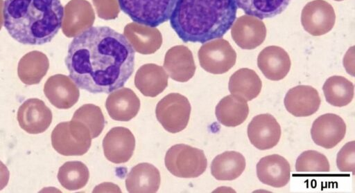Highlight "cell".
<instances>
[{"label":"cell","mask_w":355,"mask_h":193,"mask_svg":"<svg viewBox=\"0 0 355 193\" xmlns=\"http://www.w3.org/2000/svg\"><path fill=\"white\" fill-rule=\"evenodd\" d=\"M135 50L123 34L109 26H92L73 37L64 59L69 77L92 93L123 86L135 68Z\"/></svg>","instance_id":"cell-1"},{"label":"cell","mask_w":355,"mask_h":193,"mask_svg":"<svg viewBox=\"0 0 355 193\" xmlns=\"http://www.w3.org/2000/svg\"><path fill=\"white\" fill-rule=\"evenodd\" d=\"M235 0H178L170 24L184 43L222 38L236 17Z\"/></svg>","instance_id":"cell-2"},{"label":"cell","mask_w":355,"mask_h":193,"mask_svg":"<svg viewBox=\"0 0 355 193\" xmlns=\"http://www.w3.org/2000/svg\"><path fill=\"white\" fill-rule=\"evenodd\" d=\"M3 26L25 45L50 42L62 28L64 7L60 0H5Z\"/></svg>","instance_id":"cell-3"},{"label":"cell","mask_w":355,"mask_h":193,"mask_svg":"<svg viewBox=\"0 0 355 193\" xmlns=\"http://www.w3.org/2000/svg\"><path fill=\"white\" fill-rule=\"evenodd\" d=\"M178 0H117L121 11L132 21L156 28L171 18Z\"/></svg>","instance_id":"cell-4"},{"label":"cell","mask_w":355,"mask_h":193,"mask_svg":"<svg viewBox=\"0 0 355 193\" xmlns=\"http://www.w3.org/2000/svg\"><path fill=\"white\" fill-rule=\"evenodd\" d=\"M165 166L179 178H196L207 169V160L202 149L185 144H177L166 153Z\"/></svg>","instance_id":"cell-5"},{"label":"cell","mask_w":355,"mask_h":193,"mask_svg":"<svg viewBox=\"0 0 355 193\" xmlns=\"http://www.w3.org/2000/svg\"><path fill=\"white\" fill-rule=\"evenodd\" d=\"M88 127L83 122L73 120L60 123L52 134L53 146L64 156H82L92 144Z\"/></svg>","instance_id":"cell-6"},{"label":"cell","mask_w":355,"mask_h":193,"mask_svg":"<svg viewBox=\"0 0 355 193\" xmlns=\"http://www.w3.org/2000/svg\"><path fill=\"white\" fill-rule=\"evenodd\" d=\"M191 111V107L187 98L178 93H171L157 104L155 115L165 130L175 134L187 127Z\"/></svg>","instance_id":"cell-7"},{"label":"cell","mask_w":355,"mask_h":193,"mask_svg":"<svg viewBox=\"0 0 355 193\" xmlns=\"http://www.w3.org/2000/svg\"><path fill=\"white\" fill-rule=\"evenodd\" d=\"M198 57L205 71L223 74L234 66L236 53L228 41L218 38L203 44L199 50Z\"/></svg>","instance_id":"cell-8"},{"label":"cell","mask_w":355,"mask_h":193,"mask_svg":"<svg viewBox=\"0 0 355 193\" xmlns=\"http://www.w3.org/2000/svg\"><path fill=\"white\" fill-rule=\"evenodd\" d=\"M336 14L333 6L324 0L307 3L301 13L304 29L313 36L323 35L334 26Z\"/></svg>","instance_id":"cell-9"},{"label":"cell","mask_w":355,"mask_h":193,"mask_svg":"<svg viewBox=\"0 0 355 193\" xmlns=\"http://www.w3.org/2000/svg\"><path fill=\"white\" fill-rule=\"evenodd\" d=\"M17 118L20 127L30 134L44 132L53 119L51 110L38 98L26 100L19 107Z\"/></svg>","instance_id":"cell-10"},{"label":"cell","mask_w":355,"mask_h":193,"mask_svg":"<svg viewBox=\"0 0 355 193\" xmlns=\"http://www.w3.org/2000/svg\"><path fill=\"white\" fill-rule=\"evenodd\" d=\"M248 136L251 144L260 150L270 149L280 140L281 127L270 113L254 116L248 126Z\"/></svg>","instance_id":"cell-11"},{"label":"cell","mask_w":355,"mask_h":193,"mask_svg":"<svg viewBox=\"0 0 355 193\" xmlns=\"http://www.w3.org/2000/svg\"><path fill=\"white\" fill-rule=\"evenodd\" d=\"M346 124L343 119L334 113H324L313 122L311 135L313 142L325 149L336 147L345 137Z\"/></svg>","instance_id":"cell-12"},{"label":"cell","mask_w":355,"mask_h":193,"mask_svg":"<svg viewBox=\"0 0 355 193\" xmlns=\"http://www.w3.org/2000/svg\"><path fill=\"white\" fill-rule=\"evenodd\" d=\"M135 147V138L130 129L123 127L111 129L103 140L105 158L112 163L119 164L128 162Z\"/></svg>","instance_id":"cell-13"},{"label":"cell","mask_w":355,"mask_h":193,"mask_svg":"<svg viewBox=\"0 0 355 193\" xmlns=\"http://www.w3.org/2000/svg\"><path fill=\"white\" fill-rule=\"evenodd\" d=\"M231 36L241 48L252 50L259 46L266 37V28L261 19L241 15L231 27Z\"/></svg>","instance_id":"cell-14"},{"label":"cell","mask_w":355,"mask_h":193,"mask_svg":"<svg viewBox=\"0 0 355 193\" xmlns=\"http://www.w3.org/2000/svg\"><path fill=\"white\" fill-rule=\"evenodd\" d=\"M286 110L295 117L314 114L321 103L318 91L309 85H297L290 89L284 98Z\"/></svg>","instance_id":"cell-15"},{"label":"cell","mask_w":355,"mask_h":193,"mask_svg":"<svg viewBox=\"0 0 355 193\" xmlns=\"http://www.w3.org/2000/svg\"><path fill=\"white\" fill-rule=\"evenodd\" d=\"M44 93L54 107L61 109L72 107L80 96L76 84L69 77L62 75L51 77L44 85Z\"/></svg>","instance_id":"cell-16"},{"label":"cell","mask_w":355,"mask_h":193,"mask_svg":"<svg viewBox=\"0 0 355 193\" xmlns=\"http://www.w3.org/2000/svg\"><path fill=\"white\" fill-rule=\"evenodd\" d=\"M257 66L268 80L279 81L288 73L291 62L288 53L282 47L269 46L258 55Z\"/></svg>","instance_id":"cell-17"},{"label":"cell","mask_w":355,"mask_h":193,"mask_svg":"<svg viewBox=\"0 0 355 193\" xmlns=\"http://www.w3.org/2000/svg\"><path fill=\"white\" fill-rule=\"evenodd\" d=\"M257 175L263 184L282 187L290 181V164L285 158L279 154L268 155L257 163Z\"/></svg>","instance_id":"cell-18"},{"label":"cell","mask_w":355,"mask_h":193,"mask_svg":"<svg viewBox=\"0 0 355 193\" xmlns=\"http://www.w3.org/2000/svg\"><path fill=\"white\" fill-rule=\"evenodd\" d=\"M105 108L110 118L117 121H129L140 108V100L129 88L113 91L106 99Z\"/></svg>","instance_id":"cell-19"},{"label":"cell","mask_w":355,"mask_h":193,"mask_svg":"<svg viewBox=\"0 0 355 193\" xmlns=\"http://www.w3.org/2000/svg\"><path fill=\"white\" fill-rule=\"evenodd\" d=\"M160 173L157 167L148 163L134 166L127 175L125 187L131 193H154L160 185Z\"/></svg>","instance_id":"cell-20"},{"label":"cell","mask_w":355,"mask_h":193,"mask_svg":"<svg viewBox=\"0 0 355 193\" xmlns=\"http://www.w3.org/2000/svg\"><path fill=\"white\" fill-rule=\"evenodd\" d=\"M249 107L247 101L233 94L223 98L215 109L218 121L229 127L241 125L247 119Z\"/></svg>","instance_id":"cell-21"},{"label":"cell","mask_w":355,"mask_h":193,"mask_svg":"<svg viewBox=\"0 0 355 193\" xmlns=\"http://www.w3.org/2000/svg\"><path fill=\"white\" fill-rule=\"evenodd\" d=\"M245 165V159L241 153L226 151L213 159L210 166L211 173L216 180L233 181L242 174Z\"/></svg>","instance_id":"cell-22"},{"label":"cell","mask_w":355,"mask_h":193,"mask_svg":"<svg viewBox=\"0 0 355 193\" xmlns=\"http://www.w3.org/2000/svg\"><path fill=\"white\" fill-rule=\"evenodd\" d=\"M262 83L252 69L242 68L230 77L228 89L231 94L240 96L247 102L257 98L261 90Z\"/></svg>","instance_id":"cell-23"},{"label":"cell","mask_w":355,"mask_h":193,"mask_svg":"<svg viewBox=\"0 0 355 193\" xmlns=\"http://www.w3.org/2000/svg\"><path fill=\"white\" fill-rule=\"evenodd\" d=\"M135 85L144 95L153 98L164 91L168 85V79L161 68L145 65L137 71Z\"/></svg>","instance_id":"cell-24"},{"label":"cell","mask_w":355,"mask_h":193,"mask_svg":"<svg viewBox=\"0 0 355 193\" xmlns=\"http://www.w3.org/2000/svg\"><path fill=\"white\" fill-rule=\"evenodd\" d=\"M326 101L332 106L342 107L349 104L354 98V84L340 75L329 77L323 84Z\"/></svg>","instance_id":"cell-25"},{"label":"cell","mask_w":355,"mask_h":193,"mask_svg":"<svg viewBox=\"0 0 355 193\" xmlns=\"http://www.w3.org/2000/svg\"><path fill=\"white\" fill-rule=\"evenodd\" d=\"M291 0H235L239 8L248 15L260 19L281 14Z\"/></svg>","instance_id":"cell-26"},{"label":"cell","mask_w":355,"mask_h":193,"mask_svg":"<svg viewBox=\"0 0 355 193\" xmlns=\"http://www.w3.org/2000/svg\"><path fill=\"white\" fill-rule=\"evenodd\" d=\"M89 172L85 164L80 161L64 163L58 170V180L68 190H77L86 185Z\"/></svg>","instance_id":"cell-27"},{"label":"cell","mask_w":355,"mask_h":193,"mask_svg":"<svg viewBox=\"0 0 355 193\" xmlns=\"http://www.w3.org/2000/svg\"><path fill=\"white\" fill-rule=\"evenodd\" d=\"M295 170L300 174H326L330 171V165L323 154L315 150H307L297 157Z\"/></svg>","instance_id":"cell-28"},{"label":"cell","mask_w":355,"mask_h":193,"mask_svg":"<svg viewBox=\"0 0 355 193\" xmlns=\"http://www.w3.org/2000/svg\"><path fill=\"white\" fill-rule=\"evenodd\" d=\"M72 119L84 123L89 129L92 138L98 137L105 127V118L101 108L93 104L80 107Z\"/></svg>","instance_id":"cell-29"},{"label":"cell","mask_w":355,"mask_h":193,"mask_svg":"<svg viewBox=\"0 0 355 193\" xmlns=\"http://www.w3.org/2000/svg\"><path fill=\"white\" fill-rule=\"evenodd\" d=\"M338 169L343 173L355 171V142L354 140L347 143L338 151L336 157Z\"/></svg>","instance_id":"cell-30"},{"label":"cell","mask_w":355,"mask_h":193,"mask_svg":"<svg viewBox=\"0 0 355 193\" xmlns=\"http://www.w3.org/2000/svg\"><path fill=\"white\" fill-rule=\"evenodd\" d=\"M9 178L10 172L7 166L0 160V190L8 185Z\"/></svg>","instance_id":"cell-31"},{"label":"cell","mask_w":355,"mask_h":193,"mask_svg":"<svg viewBox=\"0 0 355 193\" xmlns=\"http://www.w3.org/2000/svg\"><path fill=\"white\" fill-rule=\"evenodd\" d=\"M334 1H343V0H334Z\"/></svg>","instance_id":"cell-32"}]
</instances>
